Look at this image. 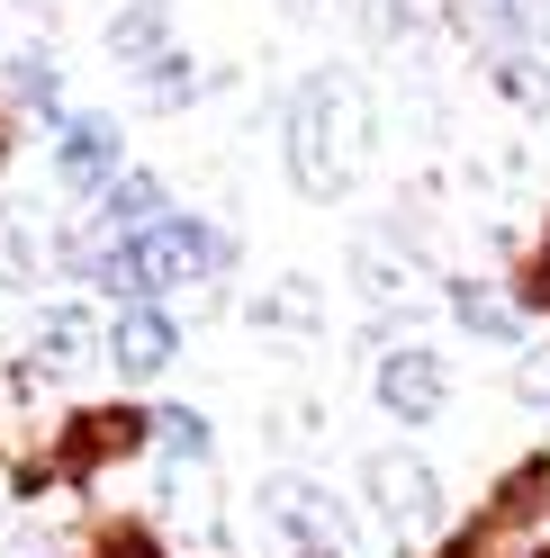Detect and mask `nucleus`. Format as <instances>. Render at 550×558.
Masks as SVG:
<instances>
[{"mask_svg":"<svg viewBox=\"0 0 550 558\" xmlns=\"http://www.w3.org/2000/svg\"><path fill=\"white\" fill-rule=\"evenodd\" d=\"M380 90H370L361 73H343V63H316V73H298L280 90V171L298 198H352L370 181V162H380Z\"/></svg>","mask_w":550,"mask_h":558,"instance_id":"1","label":"nucleus"},{"mask_svg":"<svg viewBox=\"0 0 550 558\" xmlns=\"http://www.w3.org/2000/svg\"><path fill=\"white\" fill-rule=\"evenodd\" d=\"M235 262H244V243H235L217 217H199V207H171L163 226L145 234H91V270L82 289H99L109 306H135V298H190V289H217V279H235Z\"/></svg>","mask_w":550,"mask_h":558,"instance_id":"2","label":"nucleus"},{"mask_svg":"<svg viewBox=\"0 0 550 558\" xmlns=\"http://www.w3.org/2000/svg\"><path fill=\"white\" fill-rule=\"evenodd\" d=\"M361 505L370 522L397 541V549H416V541H442L452 532V486H442V469L425 460V450H406V441H380V450H361Z\"/></svg>","mask_w":550,"mask_h":558,"instance_id":"3","label":"nucleus"},{"mask_svg":"<svg viewBox=\"0 0 550 558\" xmlns=\"http://www.w3.org/2000/svg\"><path fill=\"white\" fill-rule=\"evenodd\" d=\"M253 522H262L271 541H289V558H298V549H316V558H352V549H361L352 505H343L325 477H307V469H271V477L253 486Z\"/></svg>","mask_w":550,"mask_h":558,"instance_id":"4","label":"nucleus"},{"mask_svg":"<svg viewBox=\"0 0 550 558\" xmlns=\"http://www.w3.org/2000/svg\"><path fill=\"white\" fill-rule=\"evenodd\" d=\"M452 352H442V342H425V333H397L388 352H370V397H380V414L388 424H442V414H452Z\"/></svg>","mask_w":550,"mask_h":558,"instance_id":"5","label":"nucleus"},{"mask_svg":"<svg viewBox=\"0 0 550 558\" xmlns=\"http://www.w3.org/2000/svg\"><path fill=\"white\" fill-rule=\"evenodd\" d=\"M46 171H55V190L63 198H99L127 171V126L109 118V109H63V126H55V145H46Z\"/></svg>","mask_w":550,"mask_h":558,"instance_id":"6","label":"nucleus"},{"mask_svg":"<svg viewBox=\"0 0 550 558\" xmlns=\"http://www.w3.org/2000/svg\"><path fill=\"white\" fill-rule=\"evenodd\" d=\"M442 316H452L469 342H488V352H514V342L533 333L524 298H514V279H488V270H442Z\"/></svg>","mask_w":550,"mask_h":558,"instance_id":"7","label":"nucleus"},{"mask_svg":"<svg viewBox=\"0 0 550 558\" xmlns=\"http://www.w3.org/2000/svg\"><path fill=\"white\" fill-rule=\"evenodd\" d=\"M135 450H154V414H135V405H82L73 424H63V460L55 477H99V469H118L135 460Z\"/></svg>","mask_w":550,"mask_h":558,"instance_id":"8","label":"nucleus"},{"mask_svg":"<svg viewBox=\"0 0 550 558\" xmlns=\"http://www.w3.org/2000/svg\"><path fill=\"white\" fill-rule=\"evenodd\" d=\"M37 378H73V369H91V361H109V325L91 316L82 298H55V306H37L27 316V352H19Z\"/></svg>","mask_w":550,"mask_h":558,"instance_id":"9","label":"nucleus"},{"mask_svg":"<svg viewBox=\"0 0 550 558\" xmlns=\"http://www.w3.org/2000/svg\"><path fill=\"white\" fill-rule=\"evenodd\" d=\"M181 361V316L163 298H135V306H109V369L127 388H154V378Z\"/></svg>","mask_w":550,"mask_h":558,"instance_id":"10","label":"nucleus"},{"mask_svg":"<svg viewBox=\"0 0 550 558\" xmlns=\"http://www.w3.org/2000/svg\"><path fill=\"white\" fill-rule=\"evenodd\" d=\"M171 46H181V10H171V0H118V10L99 19V54H109L127 82L145 73V63H163Z\"/></svg>","mask_w":550,"mask_h":558,"instance_id":"11","label":"nucleus"},{"mask_svg":"<svg viewBox=\"0 0 550 558\" xmlns=\"http://www.w3.org/2000/svg\"><path fill=\"white\" fill-rule=\"evenodd\" d=\"M352 19L380 54H433L452 37V0H352Z\"/></svg>","mask_w":550,"mask_h":558,"instance_id":"12","label":"nucleus"},{"mask_svg":"<svg viewBox=\"0 0 550 558\" xmlns=\"http://www.w3.org/2000/svg\"><path fill=\"white\" fill-rule=\"evenodd\" d=\"M0 109H10V118H37V126H63V54H55V46L0 54Z\"/></svg>","mask_w":550,"mask_h":558,"instance_id":"13","label":"nucleus"},{"mask_svg":"<svg viewBox=\"0 0 550 558\" xmlns=\"http://www.w3.org/2000/svg\"><path fill=\"white\" fill-rule=\"evenodd\" d=\"M244 325H253V333H271V342H316V333H325V289H316L307 270H280L271 289H253Z\"/></svg>","mask_w":550,"mask_h":558,"instance_id":"14","label":"nucleus"},{"mask_svg":"<svg viewBox=\"0 0 550 558\" xmlns=\"http://www.w3.org/2000/svg\"><path fill=\"white\" fill-rule=\"evenodd\" d=\"M452 37L469 46V63H497V54H524L533 37V0H452Z\"/></svg>","mask_w":550,"mask_h":558,"instance_id":"15","label":"nucleus"},{"mask_svg":"<svg viewBox=\"0 0 550 558\" xmlns=\"http://www.w3.org/2000/svg\"><path fill=\"white\" fill-rule=\"evenodd\" d=\"M163 217H171V181H163V171H135V162L91 198V234H145Z\"/></svg>","mask_w":550,"mask_h":558,"instance_id":"16","label":"nucleus"},{"mask_svg":"<svg viewBox=\"0 0 550 558\" xmlns=\"http://www.w3.org/2000/svg\"><path fill=\"white\" fill-rule=\"evenodd\" d=\"M217 82H226V73H208L190 46H171L163 63H145V73H135V99H145L154 118H181V109H199V90H217Z\"/></svg>","mask_w":550,"mask_h":558,"instance_id":"17","label":"nucleus"},{"mask_svg":"<svg viewBox=\"0 0 550 558\" xmlns=\"http://www.w3.org/2000/svg\"><path fill=\"white\" fill-rule=\"evenodd\" d=\"M488 73V90L505 99L514 118H541L550 126V46H524V54H497V63H478Z\"/></svg>","mask_w":550,"mask_h":558,"instance_id":"18","label":"nucleus"},{"mask_svg":"<svg viewBox=\"0 0 550 558\" xmlns=\"http://www.w3.org/2000/svg\"><path fill=\"white\" fill-rule=\"evenodd\" d=\"M46 270H55V262H46V226H37V217H19V207H0V289L27 298Z\"/></svg>","mask_w":550,"mask_h":558,"instance_id":"19","label":"nucleus"},{"mask_svg":"<svg viewBox=\"0 0 550 558\" xmlns=\"http://www.w3.org/2000/svg\"><path fill=\"white\" fill-rule=\"evenodd\" d=\"M154 450H163L171 469H208V460H217L208 405H154Z\"/></svg>","mask_w":550,"mask_h":558,"instance_id":"20","label":"nucleus"},{"mask_svg":"<svg viewBox=\"0 0 550 558\" xmlns=\"http://www.w3.org/2000/svg\"><path fill=\"white\" fill-rule=\"evenodd\" d=\"M514 298H524V316H550V226L524 243V262H514Z\"/></svg>","mask_w":550,"mask_h":558,"instance_id":"21","label":"nucleus"},{"mask_svg":"<svg viewBox=\"0 0 550 558\" xmlns=\"http://www.w3.org/2000/svg\"><path fill=\"white\" fill-rule=\"evenodd\" d=\"M316 433H325V397H280V405H271V441H280V450L316 441Z\"/></svg>","mask_w":550,"mask_h":558,"instance_id":"22","label":"nucleus"},{"mask_svg":"<svg viewBox=\"0 0 550 558\" xmlns=\"http://www.w3.org/2000/svg\"><path fill=\"white\" fill-rule=\"evenodd\" d=\"M505 388H514V405H524V414H541V424H550V352H524Z\"/></svg>","mask_w":550,"mask_h":558,"instance_id":"23","label":"nucleus"},{"mask_svg":"<svg viewBox=\"0 0 550 558\" xmlns=\"http://www.w3.org/2000/svg\"><path fill=\"white\" fill-rule=\"evenodd\" d=\"M343 10H352V0H280L289 27H325V19H343Z\"/></svg>","mask_w":550,"mask_h":558,"instance_id":"24","label":"nucleus"},{"mask_svg":"<svg viewBox=\"0 0 550 558\" xmlns=\"http://www.w3.org/2000/svg\"><path fill=\"white\" fill-rule=\"evenodd\" d=\"M19 10H46V0H19Z\"/></svg>","mask_w":550,"mask_h":558,"instance_id":"25","label":"nucleus"}]
</instances>
